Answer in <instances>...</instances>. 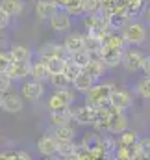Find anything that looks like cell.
Masks as SVG:
<instances>
[{"instance_id":"cell-37","label":"cell","mask_w":150,"mask_h":160,"mask_svg":"<svg viewBox=\"0 0 150 160\" xmlns=\"http://www.w3.org/2000/svg\"><path fill=\"white\" fill-rule=\"evenodd\" d=\"M9 22H11V19H9V17L0 9V32H2V30H6V28L9 26Z\"/></svg>"},{"instance_id":"cell-4","label":"cell","mask_w":150,"mask_h":160,"mask_svg":"<svg viewBox=\"0 0 150 160\" xmlns=\"http://www.w3.org/2000/svg\"><path fill=\"white\" fill-rule=\"evenodd\" d=\"M145 52L139 47H128L122 50V58H120V65L128 71V73H137L141 71V65L145 62Z\"/></svg>"},{"instance_id":"cell-24","label":"cell","mask_w":150,"mask_h":160,"mask_svg":"<svg viewBox=\"0 0 150 160\" xmlns=\"http://www.w3.org/2000/svg\"><path fill=\"white\" fill-rule=\"evenodd\" d=\"M48 121H50V127H52V128L71 125V121H73L71 110H67V112H59V114H48Z\"/></svg>"},{"instance_id":"cell-12","label":"cell","mask_w":150,"mask_h":160,"mask_svg":"<svg viewBox=\"0 0 150 160\" xmlns=\"http://www.w3.org/2000/svg\"><path fill=\"white\" fill-rule=\"evenodd\" d=\"M30 67H32V62H11L6 75L13 82H24L30 78Z\"/></svg>"},{"instance_id":"cell-41","label":"cell","mask_w":150,"mask_h":160,"mask_svg":"<svg viewBox=\"0 0 150 160\" xmlns=\"http://www.w3.org/2000/svg\"><path fill=\"white\" fill-rule=\"evenodd\" d=\"M0 160H7V153H4V151H0Z\"/></svg>"},{"instance_id":"cell-3","label":"cell","mask_w":150,"mask_h":160,"mask_svg":"<svg viewBox=\"0 0 150 160\" xmlns=\"http://www.w3.org/2000/svg\"><path fill=\"white\" fill-rule=\"evenodd\" d=\"M120 36L124 43L128 47H141L145 41H147V26L139 21H130L122 30H120Z\"/></svg>"},{"instance_id":"cell-38","label":"cell","mask_w":150,"mask_h":160,"mask_svg":"<svg viewBox=\"0 0 150 160\" xmlns=\"http://www.w3.org/2000/svg\"><path fill=\"white\" fill-rule=\"evenodd\" d=\"M141 71H143L145 77H148L150 78V54L145 56V62H143V65H141Z\"/></svg>"},{"instance_id":"cell-35","label":"cell","mask_w":150,"mask_h":160,"mask_svg":"<svg viewBox=\"0 0 150 160\" xmlns=\"http://www.w3.org/2000/svg\"><path fill=\"white\" fill-rule=\"evenodd\" d=\"M7 160H34V157L28 151H13L7 153Z\"/></svg>"},{"instance_id":"cell-22","label":"cell","mask_w":150,"mask_h":160,"mask_svg":"<svg viewBox=\"0 0 150 160\" xmlns=\"http://www.w3.org/2000/svg\"><path fill=\"white\" fill-rule=\"evenodd\" d=\"M83 71H85V73H87L93 80H95V82H98L100 78H104V75L108 73V67H106L100 60H91V62H89V65H87Z\"/></svg>"},{"instance_id":"cell-42","label":"cell","mask_w":150,"mask_h":160,"mask_svg":"<svg viewBox=\"0 0 150 160\" xmlns=\"http://www.w3.org/2000/svg\"><path fill=\"white\" fill-rule=\"evenodd\" d=\"M46 160H63L61 157H50V158H46Z\"/></svg>"},{"instance_id":"cell-44","label":"cell","mask_w":150,"mask_h":160,"mask_svg":"<svg viewBox=\"0 0 150 160\" xmlns=\"http://www.w3.org/2000/svg\"><path fill=\"white\" fill-rule=\"evenodd\" d=\"M0 102H2V95H0Z\"/></svg>"},{"instance_id":"cell-9","label":"cell","mask_w":150,"mask_h":160,"mask_svg":"<svg viewBox=\"0 0 150 160\" xmlns=\"http://www.w3.org/2000/svg\"><path fill=\"white\" fill-rule=\"evenodd\" d=\"M50 28L56 34H67L73 28V17L65 11V9H58L52 17H50Z\"/></svg>"},{"instance_id":"cell-11","label":"cell","mask_w":150,"mask_h":160,"mask_svg":"<svg viewBox=\"0 0 150 160\" xmlns=\"http://www.w3.org/2000/svg\"><path fill=\"white\" fill-rule=\"evenodd\" d=\"M35 149L43 158H50V157H58V142L52 134H43L35 142Z\"/></svg>"},{"instance_id":"cell-21","label":"cell","mask_w":150,"mask_h":160,"mask_svg":"<svg viewBox=\"0 0 150 160\" xmlns=\"http://www.w3.org/2000/svg\"><path fill=\"white\" fill-rule=\"evenodd\" d=\"M50 134L56 138V142H76V130H74L73 125H65V127L52 128Z\"/></svg>"},{"instance_id":"cell-25","label":"cell","mask_w":150,"mask_h":160,"mask_svg":"<svg viewBox=\"0 0 150 160\" xmlns=\"http://www.w3.org/2000/svg\"><path fill=\"white\" fill-rule=\"evenodd\" d=\"M137 140H139V132L137 130H124L122 134H119L117 136V145H128V147H135V143H137Z\"/></svg>"},{"instance_id":"cell-28","label":"cell","mask_w":150,"mask_h":160,"mask_svg":"<svg viewBox=\"0 0 150 160\" xmlns=\"http://www.w3.org/2000/svg\"><path fill=\"white\" fill-rule=\"evenodd\" d=\"M147 8V2L145 0H126V11L130 17H137L145 11Z\"/></svg>"},{"instance_id":"cell-20","label":"cell","mask_w":150,"mask_h":160,"mask_svg":"<svg viewBox=\"0 0 150 160\" xmlns=\"http://www.w3.org/2000/svg\"><path fill=\"white\" fill-rule=\"evenodd\" d=\"M30 78H32V80H37V82H43V84H46V82H48V73H46L45 62H43L41 58L32 60V67H30Z\"/></svg>"},{"instance_id":"cell-30","label":"cell","mask_w":150,"mask_h":160,"mask_svg":"<svg viewBox=\"0 0 150 160\" xmlns=\"http://www.w3.org/2000/svg\"><path fill=\"white\" fill-rule=\"evenodd\" d=\"M135 149H137L139 155L150 158V136H139V140L135 143Z\"/></svg>"},{"instance_id":"cell-23","label":"cell","mask_w":150,"mask_h":160,"mask_svg":"<svg viewBox=\"0 0 150 160\" xmlns=\"http://www.w3.org/2000/svg\"><path fill=\"white\" fill-rule=\"evenodd\" d=\"M41 60L45 62V67H46L48 77H54V75H63L65 65H67V60H63V58H50V60L41 58Z\"/></svg>"},{"instance_id":"cell-14","label":"cell","mask_w":150,"mask_h":160,"mask_svg":"<svg viewBox=\"0 0 150 160\" xmlns=\"http://www.w3.org/2000/svg\"><path fill=\"white\" fill-rule=\"evenodd\" d=\"M63 45H65V50H67L69 56L74 54V52H82V50H85V34H80V32L67 34Z\"/></svg>"},{"instance_id":"cell-7","label":"cell","mask_w":150,"mask_h":160,"mask_svg":"<svg viewBox=\"0 0 150 160\" xmlns=\"http://www.w3.org/2000/svg\"><path fill=\"white\" fill-rule=\"evenodd\" d=\"M35 56L37 58H45V60H50V58H63L67 60L69 54L65 50V45L63 43H56V41H46L35 50Z\"/></svg>"},{"instance_id":"cell-29","label":"cell","mask_w":150,"mask_h":160,"mask_svg":"<svg viewBox=\"0 0 150 160\" xmlns=\"http://www.w3.org/2000/svg\"><path fill=\"white\" fill-rule=\"evenodd\" d=\"M104 45L110 47V48H115V50H124L126 48V43L122 39L120 34H110L106 39H104Z\"/></svg>"},{"instance_id":"cell-16","label":"cell","mask_w":150,"mask_h":160,"mask_svg":"<svg viewBox=\"0 0 150 160\" xmlns=\"http://www.w3.org/2000/svg\"><path fill=\"white\" fill-rule=\"evenodd\" d=\"M120 58H122V50H115V48H110V47H106V45L100 48V62H102L108 69L119 67V65H120Z\"/></svg>"},{"instance_id":"cell-27","label":"cell","mask_w":150,"mask_h":160,"mask_svg":"<svg viewBox=\"0 0 150 160\" xmlns=\"http://www.w3.org/2000/svg\"><path fill=\"white\" fill-rule=\"evenodd\" d=\"M69 62H73L74 65H78L82 71L89 65V62H91V54L87 52V50H82V52H74V54H71L69 58H67Z\"/></svg>"},{"instance_id":"cell-40","label":"cell","mask_w":150,"mask_h":160,"mask_svg":"<svg viewBox=\"0 0 150 160\" xmlns=\"http://www.w3.org/2000/svg\"><path fill=\"white\" fill-rule=\"evenodd\" d=\"M143 13L147 15V19L150 21V6H147V8H145V11H143Z\"/></svg>"},{"instance_id":"cell-31","label":"cell","mask_w":150,"mask_h":160,"mask_svg":"<svg viewBox=\"0 0 150 160\" xmlns=\"http://www.w3.org/2000/svg\"><path fill=\"white\" fill-rule=\"evenodd\" d=\"M46 84H50L54 89H59V88H67V86H71V82L69 78L65 77V75H54V77H48V82Z\"/></svg>"},{"instance_id":"cell-33","label":"cell","mask_w":150,"mask_h":160,"mask_svg":"<svg viewBox=\"0 0 150 160\" xmlns=\"http://www.w3.org/2000/svg\"><path fill=\"white\" fill-rule=\"evenodd\" d=\"M71 17H82V15H85V11H83V4H82V0H76L74 4H71L67 9H65Z\"/></svg>"},{"instance_id":"cell-8","label":"cell","mask_w":150,"mask_h":160,"mask_svg":"<svg viewBox=\"0 0 150 160\" xmlns=\"http://www.w3.org/2000/svg\"><path fill=\"white\" fill-rule=\"evenodd\" d=\"M0 110H4L7 114H19V112L24 110V99L17 91H7V93L2 95Z\"/></svg>"},{"instance_id":"cell-5","label":"cell","mask_w":150,"mask_h":160,"mask_svg":"<svg viewBox=\"0 0 150 160\" xmlns=\"http://www.w3.org/2000/svg\"><path fill=\"white\" fill-rule=\"evenodd\" d=\"M134 91L126 89V88H113L111 95H110V106L119 110V112H128L134 104Z\"/></svg>"},{"instance_id":"cell-19","label":"cell","mask_w":150,"mask_h":160,"mask_svg":"<svg viewBox=\"0 0 150 160\" xmlns=\"http://www.w3.org/2000/svg\"><path fill=\"white\" fill-rule=\"evenodd\" d=\"M95 84H96L95 80L91 78L85 71H82V73H80L74 80H73V84H71V86H73V89H74V91L82 93V95H85V93H87V91L95 86Z\"/></svg>"},{"instance_id":"cell-1","label":"cell","mask_w":150,"mask_h":160,"mask_svg":"<svg viewBox=\"0 0 150 160\" xmlns=\"http://www.w3.org/2000/svg\"><path fill=\"white\" fill-rule=\"evenodd\" d=\"M74 97L76 95H74L73 86L54 89V91L46 97V110H48L50 114L67 112V110H71V104L74 102Z\"/></svg>"},{"instance_id":"cell-39","label":"cell","mask_w":150,"mask_h":160,"mask_svg":"<svg viewBox=\"0 0 150 160\" xmlns=\"http://www.w3.org/2000/svg\"><path fill=\"white\" fill-rule=\"evenodd\" d=\"M76 0H56V4H58V8L59 9H67L71 4H74Z\"/></svg>"},{"instance_id":"cell-32","label":"cell","mask_w":150,"mask_h":160,"mask_svg":"<svg viewBox=\"0 0 150 160\" xmlns=\"http://www.w3.org/2000/svg\"><path fill=\"white\" fill-rule=\"evenodd\" d=\"M80 73H82V69H80L78 65H74L73 62H69V60H67V65H65V71H63V75L69 78V82H71V84H73V80H74L76 77L80 75Z\"/></svg>"},{"instance_id":"cell-10","label":"cell","mask_w":150,"mask_h":160,"mask_svg":"<svg viewBox=\"0 0 150 160\" xmlns=\"http://www.w3.org/2000/svg\"><path fill=\"white\" fill-rule=\"evenodd\" d=\"M128 125H130V121H128L126 112H119V110L113 108L111 119H110L108 127H106V132L111 134V136H119V134H122L124 130H128Z\"/></svg>"},{"instance_id":"cell-26","label":"cell","mask_w":150,"mask_h":160,"mask_svg":"<svg viewBox=\"0 0 150 160\" xmlns=\"http://www.w3.org/2000/svg\"><path fill=\"white\" fill-rule=\"evenodd\" d=\"M134 95L145 99V101H150V78L148 77H143V78L137 80L135 88H134Z\"/></svg>"},{"instance_id":"cell-43","label":"cell","mask_w":150,"mask_h":160,"mask_svg":"<svg viewBox=\"0 0 150 160\" xmlns=\"http://www.w3.org/2000/svg\"><path fill=\"white\" fill-rule=\"evenodd\" d=\"M28 2H37V0H28Z\"/></svg>"},{"instance_id":"cell-17","label":"cell","mask_w":150,"mask_h":160,"mask_svg":"<svg viewBox=\"0 0 150 160\" xmlns=\"http://www.w3.org/2000/svg\"><path fill=\"white\" fill-rule=\"evenodd\" d=\"M58 4L56 0H37L35 2V15L41 21H50V17L58 11Z\"/></svg>"},{"instance_id":"cell-36","label":"cell","mask_w":150,"mask_h":160,"mask_svg":"<svg viewBox=\"0 0 150 160\" xmlns=\"http://www.w3.org/2000/svg\"><path fill=\"white\" fill-rule=\"evenodd\" d=\"M9 63H11V58L7 54V50H2L0 48V73H6L7 67H9Z\"/></svg>"},{"instance_id":"cell-13","label":"cell","mask_w":150,"mask_h":160,"mask_svg":"<svg viewBox=\"0 0 150 160\" xmlns=\"http://www.w3.org/2000/svg\"><path fill=\"white\" fill-rule=\"evenodd\" d=\"M71 116L73 121H76L78 125H83V127H93L95 118H96V110L95 108H89V106H76L71 108Z\"/></svg>"},{"instance_id":"cell-2","label":"cell","mask_w":150,"mask_h":160,"mask_svg":"<svg viewBox=\"0 0 150 160\" xmlns=\"http://www.w3.org/2000/svg\"><path fill=\"white\" fill-rule=\"evenodd\" d=\"M111 82H96L87 93H85V106L89 108H104V106H110V95L113 91Z\"/></svg>"},{"instance_id":"cell-18","label":"cell","mask_w":150,"mask_h":160,"mask_svg":"<svg viewBox=\"0 0 150 160\" xmlns=\"http://www.w3.org/2000/svg\"><path fill=\"white\" fill-rule=\"evenodd\" d=\"M0 9L9 17H21L24 11V0H0Z\"/></svg>"},{"instance_id":"cell-6","label":"cell","mask_w":150,"mask_h":160,"mask_svg":"<svg viewBox=\"0 0 150 160\" xmlns=\"http://www.w3.org/2000/svg\"><path fill=\"white\" fill-rule=\"evenodd\" d=\"M46 93V84L37 82V80H24L21 86V97L28 102H39Z\"/></svg>"},{"instance_id":"cell-15","label":"cell","mask_w":150,"mask_h":160,"mask_svg":"<svg viewBox=\"0 0 150 160\" xmlns=\"http://www.w3.org/2000/svg\"><path fill=\"white\" fill-rule=\"evenodd\" d=\"M7 54H9L11 62H32L34 60V50L24 45H19V43L9 45Z\"/></svg>"},{"instance_id":"cell-34","label":"cell","mask_w":150,"mask_h":160,"mask_svg":"<svg viewBox=\"0 0 150 160\" xmlns=\"http://www.w3.org/2000/svg\"><path fill=\"white\" fill-rule=\"evenodd\" d=\"M11 86H13V80L9 78L6 73H0V95L11 91Z\"/></svg>"}]
</instances>
